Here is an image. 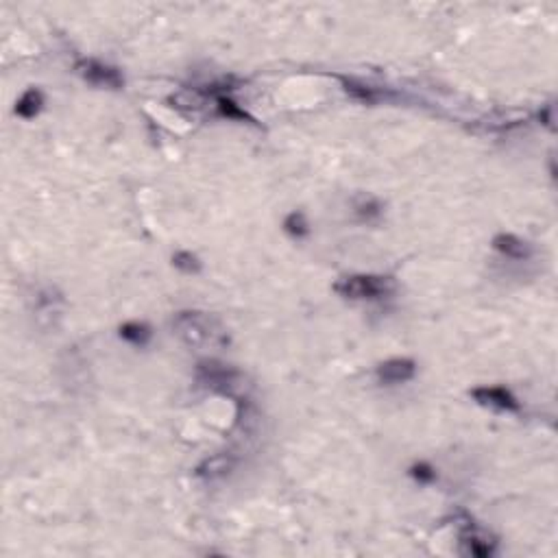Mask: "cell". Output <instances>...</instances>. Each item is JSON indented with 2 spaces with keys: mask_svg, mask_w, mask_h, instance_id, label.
Instances as JSON below:
<instances>
[{
  "mask_svg": "<svg viewBox=\"0 0 558 558\" xmlns=\"http://www.w3.org/2000/svg\"><path fill=\"white\" fill-rule=\"evenodd\" d=\"M175 329L192 347L223 345L227 341L223 327L203 312H179L175 318Z\"/></svg>",
  "mask_w": 558,
  "mask_h": 558,
  "instance_id": "1",
  "label": "cell"
},
{
  "mask_svg": "<svg viewBox=\"0 0 558 558\" xmlns=\"http://www.w3.org/2000/svg\"><path fill=\"white\" fill-rule=\"evenodd\" d=\"M334 290L353 301H365V299L375 301V299L388 297L395 290V282L386 275H351L336 282Z\"/></svg>",
  "mask_w": 558,
  "mask_h": 558,
  "instance_id": "2",
  "label": "cell"
},
{
  "mask_svg": "<svg viewBox=\"0 0 558 558\" xmlns=\"http://www.w3.org/2000/svg\"><path fill=\"white\" fill-rule=\"evenodd\" d=\"M76 72L79 76H83L88 83L98 86V88L121 90L125 86V79L118 72V68L98 62V59H81V62L76 64Z\"/></svg>",
  "mask_w": 558,
  "mask_h": 558,
  "instance_id": "3",
  "label": "cell"
},
{
  "mask_svg": "<svg viewBox=\"0 0 558 558\" xmlns=\"http://www.w3.org/2000/svg\"><path fill=\"white\" fill-rule=\"evenodd\" d=\"M473 400L482 406H491L495 410H506V412H517L519 410V402L517 397L506 390L504 386H480L471 390Z\"/></svg>",
  "mask_w": 558,
  "mask_h": 558,
  "instance_id": "4",
  "label": "cell"
},
{
  "mask_svg": "<svg viewBox=\"0 0 558 558\" xmlns=\"http://www.w3.org/2000/svg\"><path fill=\"white\" fill-rule=\"evenodd\" d=\"M377 380L382 384H404L410 382L414 373H416V365L408 358H393V360H386L377 367Z\"/></svg>",
  "mask_w": 558,
  "mask_h": 558,
  "instance_id": "5",
  "label": "cell"
},
{
  "mask_svg": "<svg viewBox=\"0 0 558 558\" xmlns=\"http://www.w3.org/2000/svg\"><path fill=\"white\" fill-rule=\"evenodd\" d=\"M236 375H238L236 371H231L225 365H218V362H201L198 365V380L207 386H212V388L223 390V393H227L236 384Z\"/></svg>",
  "mask_w": 558,
  "mask_h": 558,
  "instance_id": "6",
  "label": "cell"
},
{
  "mask_svg": "<svg viewBox=\"0 0 558 558\" xmlns=\"http://www.w3.org/2000/svg\"><path fill=\"white\" fill-rule=\"evenodd\" d=\"M493 249L500 251L506 257H512V260H526L530 255V247L528 243H524L522 238H517L512 233H500L493 240Z\"/></svg>",
  "mask_w": 558,
  "mask_h": 558,
  "instance_id": "7",
  "label": "cell"
},
{
  "mask_svg": "<svg viewBox=\"0 0 558 558\" xmlns=\"http://www.w3.org/2000/svg\"><path fill=\"white\" fill-rule=\"evenodd\" d=\"M42 105H44V94L39 90H35V88H31V90H27L22 96H20V101L15 103V114L20 118H27V121H31V118H35L39 114Z\"/></svg>",
  "mask_w": 558,
  "mask_h": 558,
  "instance_id": "8",
  "label": "cell"
},
{
  "mask_svg": "<svg viewBox=\"0 0 558 558\" xmlns=\"http://www.w3.org/2000/svg\"><path fill=\"white\" fill-rule=\"evenodd\" d=\"M231 458L229 456H214L210 458V461H205L201 467H198V475L201 477H210V480H214V477H221L225 475L229 469H231Z\"/></svg>",
  "mask_w": 558,
  "mask_h": 558,
  "instance_id": "9",
  "label": "cell"
},
{
  "mask_svg": "<svg viewBox=\"0 0 558 558\" xmlns=\"http://www.w3.org/2000/svg\"><path fill=\"white\" fill-rule=\"evenodd\" d=\"M121 338L135 347H144L151 341V327H147L144 323H125L121 327Z\"/></svg>",
  "mask_w": 558,
  "mask_h": 558,
  "instance_id": "10",
  "label": "cell"
},
{
  "mask_svg": "<svg viewBox=\"0 0 558 558\" xmlns=\"http://www.w3.org/2000/svg\"><path fill=\"white\" fill-rule=\"evenodd\" d=\"M284 229H286L288 236L297 238V240H299V238H306L310 233V225H308L306 216L301 212H292L284 221Z\"/></svg>",
  "mask_w": 558,
  "mask_h": 558,
  "instance_id": "11",
  "label": "cell"
},
{
  "mask_svg": "<svg viewBox=\"0 0 558 558\" xmlns=\"http://www.w3.org/2000/svg\"><path fill=\"white\" fill-rule=\"evenodd\" d=\"M463 543L467 545V552L471 556H491L493 554V545L486 539H482V536H477V534L463 536Z\"/></svg>",
  "mask_w": 558,
  "mask_h": 558,
  "instance_id": "12",
  "label": "cell"
},
{
  "mask_svg": "<svg viewBox=\"0 0 558 558\" xmlns=\"http://www.w3.org/2000/svg\"><path fill=\"white\" fill-rule=\"evenodd\" d=\"M172 264H175L179 271H184V273H198V271H201V262H198V257L192 255V253H188V251H179V253H175Z\"/></svg>",
  "mask_w": 558,
  "mask_h": 558,
  "instance_id": "13",
  "label": "cell"
},
{
  "mask_svg": "<svg viewBox=\"0 0 558 558\" xmlns=\"http://www.w3.org/2000/svg\"><path fill=\"white\" fill-rule=\"evenodd\" d=\"M345 90L355 96V98H360V101L365 103H375L377 101V94L373 92V88L369 86H360V83H355V81H345Z\"/></svg>",
  "mask_w": 558,
  "mask_h": 558,
  "instance_id": "14",
  "label": "cell"
},
{
  "mask_svg": "<svg viewBox=\"0 0 558 558\" xmlns=\"http://www.w3.org/2000/svg\"><path fill=\"white\" fill-rule=\"evenodd\" d=\"M355 212L358 216L362 218V221H371V218H377L382 214V205L375 201V198H365V201H360L355 205Z\"/></svg>",
  "mask_w": 558,
  "mask_h": 558,
  "instance_id": "15",
  "label": "cell"
},
{
  "mask_svg": "<svg viewBox=\"0 0 558 558\" xmlns=\"http://www.w3.org/2000/svg\"><path fill=\"white\" fill-rule=\"evenodd\" d=\"M410 475L414 477V480L418 482H432L434 477H436V471L428 465V463H418L410 469Z\"/></svg>",
  "mask_w": 558,
  "mask_h": 558,
  "instance_id": "16",
  "label": "cell"
}]
</instances>
